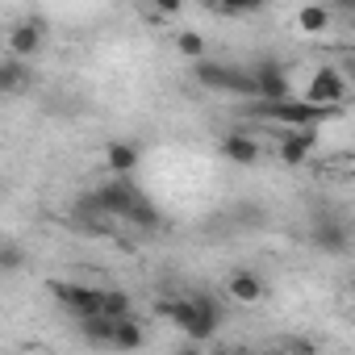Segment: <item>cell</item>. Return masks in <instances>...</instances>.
I'll return each mask as SVG.
<instances>
[{"instance_id":"44dd1931","label":"cell","mask_w":355,"mask_h":355,"mask_svg":"<svg viewBox=\"0 0 355 355\" xmlns=\"http://www.w3.org/2000/svg\"><path fill=\"white\" fill-rule=\"evenodd\" d=\"M218 5H222V13H230V17H243V13L263 9V0H218Z\"/></svg>"},{"instance_id":"5bb4252c","label":"cell","mask_w":355,"mask_h":355,"mask_svg":"<svg viewBox=\"0 0 355 355\" xmlns=\"http://www.w3.org/2000/svg\"><path fill=\"white\" fill-rule=\"evenodd\" d=\"M142 343H146V334H142V326L134 322V313H125V318L113 322L109 347H117V351H134V347H142Z\"/></svg>"},{"instance_id":"ac0fdd59","label":"cell","mask_w":355,"mask_h":355,"mask_svg":"<svg viewBox=\"0 0 355 355\" xmlns=\"http://www.w3.org/2000/svg\"><path fill=\"white\" fill-rule=\"evenodd\" d=\"M101 313L105 318H125L130 313V297L121 288H101Z\"/></svg>"},{"instance_id":"e0dca14e","label":"cell","mask_w":355,"mask_h":355,"mask_svg":"<svg viewBox=\"0 0 355 355\" xmlns=\"http://www.w3.org/2000/svg\"><path fill=\"white\" fill-rule=\"evenodd\" d=\"M121 222H134V226H142V230H155V226H159V209H155L150 201H142V193H138V201L130 205V214H125Z\"/></svg>"},{"instance_id":"6da1fadb","label":"cell","mask_w":355,"mask_h":355,"mask_svg":"<svg viewBox=\"0 0 355 355\" xmlns=\"http://www.w3.org/2000/svg\"><path fill=\"white\" fill-rule=\"evenodd\" d=\"M159 318L175 322V326H180L189 338H197V343H209L214 330H218V305H214V297H205V293L163 301V305H159Z\"/></svg>"},{"instance_id":"9c48e42d","label":"cell","mask_w":355,"mask_h":355,"mask_svg":"<svg viewBox=\"0 0 355 355\" xmlns=\"http://www.w3.org/2000/svg\"><path fill=\"white\" fill-rule=\"evenodd\" d=\"M9 51H13L17 59H30V55H38V51H42V21H38V17H26V21H17V26L9 30Z\"/></svg>"},{"instance_id":"9a60e30c","label":"cell","mask_w":355,"mask_h":355,"mask_svg":"<svg viewBox=\"0 0 355 355\" xmlns=\"http://www.w3.org/2000/svg\"><path fill=\"white\" fill-rule=\"evenodd\" d=\"M313 243L330 255H343L347 251V226L343 222H318L313 226Z\"/></svg>"},{"instance_id":"d6986e66","label":"cell","mask_w":355,"mask_h":355,"mask_svg":"<svg viewBox=\"0 0 355 355\" xmlns=\"http://www.w3.org/2000/svg\"><path fill=\"white\" fill-rule=\"evenodd\" d=\"M175 46H180V55H189V59H201L205 55V38L193 34V30H184L180 38H175Z\"/></svg>"},{"instance_id":"7c38bea8","label":"cell","mask_w":355,"mask_h":355,"mask_svg":"<svg viewBox=\"0 0 355 355\" xmlns=\"http://www.w3.org/2000/svg\"><path fill=\"white\" fill-rule=\"evenodd\" d=\"M30 92V67L26 59H0V96H21Z\"/></svg>"},{"instance_id":"7402d4cb","label":"cell","mask_w":355,"mask_h":355,"mask_svg":"<svg viewBox=\"0 0 355 355\" xmlns=\"http://www.w3.org/2000/svg\"><path fill=\"white\" fill-rule=\"evenodd\" d=\"M146 9H150V13H159V17H175V13L184 9V0H150Z\"/></svg>"},{"instance_id":"603a6c76","label":"cell","mask_w":355,"mask_h":355,"mask_svg":"<svg viewBox=\"0 0 355 355\" xmlns=\"http://www.w3.org/2000/svg\"><path fill=\"white\" fill-rule=\"evenodd\" d=\"M334 9L338 13H355V0H334Z\"/></svg>"},{"instance_id":"30bf717a","label":"cell","mask_w":355,"mask_h":355,"mask_svg":"<svg viewBox=\"0 0 355 355\" xmlns=\"http://www.w3.org/2000/svg\"><path fill=\"white\" fill-rule=\"evenodd\" d=\"M226 297L239 301V305H255L263 297V276H255L251 268H239L226 276Z\"/></svg>"},{"instance_id":"7a4b0ae2","label":"cell","mask_w":355,"mask_h":355,"mask_svg":"<svg viewBox=\"0 0 355 355\" xmlns=\"http://www.w3.org/2000/svg\"><path fill=\"white\" fill-rule=\"evenodd\" d=\"M251 113H255V117H268V121H288V125H322V121L334 117L338 109L313 105V101H305V96H284V101H251Z\"/></svg>"},{"instance_id":"ba28073f","label":"cell","mask_w":355,"mask_h":355,"mask_svg":"<svg viewBox=\"0 0 355 355\" xmlns=\"http://www.w3.org/2000/svg\"><path fill=\"white\" fill-rule=\"evenodd\" d=\"M313 146H318V125H288V134L280 138V163L297 167L313 155Z\"/></svg>"},{"instance_id":"cb8c5ba5","label":"cell","mask_w":355,"mask_h":355,"mask_svg":"<svg viewBox=\"0 0 355 355\" xmlns=\"http://www.w3.org/2000/svg\"><path fill=\"white\" fill-rule=\"evenodd\" d=\"M138 5H150V0H138Z\"/></svg>"},{"instance_id":"277c9868","label":"cell","mask_w":355,"mask_h":355,"mask_svg":"<svg viewBox=\"0 0 355 355\" xmlns=\"http://www.w3.org/2000/svg\"><path fill=\"white\" fill-rule=\"evenodd\" d=\"M347 96H351V84H347V76H343L338 67H318V71L309 76L305 101H313V105H330V109H343Z\"/></svg>"},{"instance_id":"8fae6325","label":"cell","mask_w":355,"mask_h":355,"mask_svg":"<svg viewBox=\"0 0 355 355\" xmlns=\"http://www.w3.org/2000/svg\"><path fill=\"white\" fill-rule=\"evenodd\" d=\"M222 159H230V163H239V167H251V163H259V138H251V134H226L222 138Z\"/></svg>"},{"instance_id":"4fadbf2b","label":"cell","mask_w":355,"mask_h":355,"mask_svg":"<svg viewBox=\"0 0 355 355\" xmlns=\"http://www.w3.org/2000/svg\"><path fill=\"white\" fill-rule=\"evenodd\" d=\"M138 142H109L105 146V163H109V171L113 175H130L134 167H138Z\"/></svg>"},{"instance_id":"5b68a950","label":"cell","mask_w":355,"mask_h":355,"mask_svg":"<svg viewBox=\"0 0 355 355\" xmlns=\"http://www.w3.org/2000/svg\"><path fill=\"white\" fill-rule=\"evenodd\" d=\"M51 293H55V301H59L71 318H92V313H101V288H92V284L55 280V284H51Z\"/></svg>"},{"instance_id":"52a82bcc","label":"cell","mask_w":355,"mask_h":355,"mask_svg":"<svg viewBox=\"0 0 355 355\" xmlns=\"http://www.w3.org/2000/svg\"><path fill=\"white\" fill-rule=\"evenodd\" d=\"M251 84H255V96L251 101H284V96H293L288 92V71L276 59H259L251 67Z\"/></svg>"},{"instance_id":"8992f818","label":"cell","mask_w":355,"mask_h":355,"mask_svg":"<svg viewBox=\"0 0 355 355\" xmlns=\"http://www.w3.org/2000/svg\"><path fill=\"white\" fill-rule=\"evenodd\" d=\"M92 201H96V209H101L105 218H125L130 205L138 201V189L130 184V175H113V180H105V184L92 193Z\"/></svg>"},{"instance_id":"3957f363","label":"cell","mask_w":355,"mask_h":355,"mask_svg":"<svg viewBox=\"0 0 355 355\" xmlns=\"http://www.w3.org/2000/svg\"><path fill=\"white\" fill-rule=\"evenodd\" d=\"M197 84H205L209 92H234V96H255L251 71H239L230 63H214V59H197Z\"/></svg>"},{"instance_id":"2e32d148","label":"cell","mask_w":355,"mask_h":355,"mask_svg":"<svg viewBox=\"0 0 355 355\" xmlns=\"http://www.w3.org/2000/svg\"><path fill=\"white\" fill-rule=\"evenodd\" d=\"M297 30L301 34H326L330 30V9L326 5H301L297 9Z\"/></svg>"},{"instance_id":"ffe728a7","label":"cell","mask_w":355,"mask_h":355,"mask_svg":"<svg viewBox=\"0 0 355 355\" xmlns=\"http://www.w3.org/2000/svg\"><path fill=\"white\" fill-rule=\"evenodd\" d=\"M21 263H26L21 247H13V243H5V247H0V272H17Z\"/></svg>"}]
</instances>
